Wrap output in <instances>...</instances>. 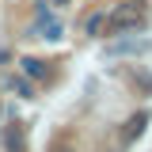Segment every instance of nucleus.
<instances>
[{
  "label": "nucleus",
  "instance_id": "obj_1",
  "mask_svg": "<svg viewBox=\"0 0 152 152\" xmlns=\"http://www.w3.org/2000/svg\"><path fill=\"white\" fill-rule=\"evenodd\" d=\"M148 15V4L145 0H122V4H114L110 12H107V27H103V34H126V31H137L141 23Z\"/></svg>",
  "mask_w": 152,
  "mask_h": 152
},
{
  "label": "nucleus",
  "instance_id": "obj_2",
  "mask_svg": "<svg viewBox=\"0 0 152 152\" xmlns=\"http://www.w3.org/2000/svg\"><path fill=\"white\" fill-rule=\"evenodd\" d=\"M27 34H31V38H42V42H61V38H65V23H61L57 15H50V19H38Z\"/></svg>",
  "mask_w": 152,
  "mask_h": 152
},
{
  "label": "nucleus",
  "instance_id": "obj_3",
  "mask_svg": "<svg viewBox=\"0 0 152 152\" xmlns=\"http://www.w3.org/2000/svg\"><path fill=\"white\" fill-rule=\"evenodd\" d=\"M148 122H152L148 110H137L133 118H126V126H122V141H126V145H133V141L145 133V126H148Z\"/></svg>",
  "mask_w": 152,
  "mask_h": 152
},
{
  "label": "nucleus",
  "instance_id": "obj_4",
  "mask_svg": "<svg viewBox=\"0 0 152 152\" xmlns=\"http://www.w3.org/2000/svg\"><path fill=\"white\" fill-rule=\"evenodd\" d=\"M145 50H152V42L148 38H133V42H118V46H110V50H107V53L110 57H137V53H145Z\"/></svg>",
  "mask_w": 152,
  "mask_h": 152
},
{
  "label": "nucleus",
  "instance_id": "obj_5",
  "mask_svg": "<svg viewBox=\"0 0 152 152\" xmlns=\"http://www.w3.org/2000/svg\"><path fill=\"white\" fill-rule=\"evenodd\" d=\"M103 27H107V8H99V12H91V15L84 19V34L88 38H99Z\"/></svg>",
  "mask_w": 152,
  "mask_h": 152
},
{
  "label": "nucleus",
  "instance_id": "obj_6",
  "mask_svg": "<svg viewBox=\"0 0 152 152\" xmlns=\"http://www.w3.org/2000/svg\"><path fill=\"white\" fill-rule=\"evenodd\" d=\"M4 145H8V152H27L23 126H8V129H4Z\"/></svg>",
  "mask_w": 152,
  "mask_h": 152
},
{
  "label": "nucleus",
  "instance_id": "obj_7",
  "mask_svg": "<svg viewBox=\"0 0 152 152\" xmlns=\"http://www.w3.org/2000/svg\"><path fill=\"white\" fill-rule=\"evenodd\" d=\"M19 69H23V76H31V80H42V76L50 72L46 61H38V57H19Z\"/></svg>",
  "mask_w": 152,
  "mask_h": 152
},
{
  "label": "nucleus",
  "instance_id": "obj_8",
  "mask_svg": "<svg viewBox=\"0 0 152 152\" xmlns=\"http://www.w3.org/2000/svg\"><path fill=\"white\" fill-rule=\"evenodd\" d=\"M8 88L15 95H23V99H34V80L31 76H8Z\"/></svg>",
  "mask_w": 152,
  "mask_h": 152
},
{
  "label": "nucleus",
  "instance_id": "obj_9",
  "mask_svg": "<svg viewBox=\"0 0 152 152\" xmlns=\"http://www.w3.org/2000/svg\"><path fill=\"white\" fill-rule=\"evenodd\" d=\"M137 84H141V88L152 95V76H148V72H137Z\"/></svg>",
  "mask_w": 152,
  "mask_h": 152
},
{
  "label": "nucleus",
  "instance_id": "obj_10",
  "mask_svg": "<svg viewBox=\"0 0 152 152\" xmlns=\"http://www.w3.org/2000/svg\"><path fill=\"white\" fill-rule=\"evenodd\" d=\"M46 4H53V8H69L72 0H46Z\"/></svg>",
  "mask_w": 152,
  "mask_h": 152
},
{
  "label": "nucleus",
  "instance_id": "obj_11",
  "mask_svg": "<svg viewBox=\"0 0 152 152\" xmlns=\"http://www.w3.org/2000/svg\"><path fill=\"white\" fill-rule=\"evenodd\" d=\"M0 114H4V107H0Z\"/></svg>",
  "mask_w": 152,
  "mask_h": 152
}]
</instances>
